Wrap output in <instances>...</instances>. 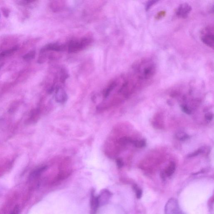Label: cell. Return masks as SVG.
<instances>
[{
  "label": "cell",
  "instance_id": "9",
  "mask_svg": "<svg viewBox=\"0 0 214 214\" xmlns=\"http://www.w3.org/2000/svg\"><path fill=\"white\" fill-rule=\"evenodd\" d=\"M47 168V166H44V167H40V168L35 170L30 174V180H34V179L39 177L41 175L42 173H43L45 171H46Z\"/></svg>",
  "mask_w": 214,
  "mask_h": 214
},
{
  "label": "cell",
  "instance_id": "4",
  "mask_svg": "<svg viewBox=\"0 0 214 214\" xmlns=\"http://www.w3.org/2000/svg\"><path fill=\"white\" fill-rule=\"evenodd\" d=\"M90 43V39L87 38L82 39L80 42L73 41L69 45L68 52L69 53L77 52L88 46Z\"/></svg>",
  "mask_w": 214,
  "mask_h": 214
},
{
  "label": "cell",
  "instance_id": "20",
  "mask_svg": "<svg viewBox=\"0 0 214 214\" xmlns=\"http://www.w3.org/2000/svg\"><path fill=\"white\" fill-rule=\"evenodd\" d=\"M203 152V149H200L197 150L195 151V152H193V153H190V154L188 155L187 157H196L200 154V153H202Z\"/></svg>",
  "mask_w": 214,
  "mask_h": 214
},
{
  "label": "cell",
  "instance_id": "11",
  "mask_svg": "<svg viewBox=\"0 0 214 214\" xmlns=\"http://www.w3.org/2000/svg\"><path fill=\"white\" fill-rule=\"evenodd\" d=\"M18 47L17 46H15L11 49L6 50L3 51L2 53H0V60L5 57L9 56L13 54L14 52H16L18 50Z\"/></svg>",
  "mask_w": 214,
  "mask_h": 214
},
{
  "label": "cell",
  "instance_id": "22",
  "mask_svg": "<svg viewBox=\"0 0 214 214\" xmlns=\"http://www.w3.org/2000/svg\"><path fill=\"white\" fill-rule=\"evenodd\" d=\"M181 109L182 111L185 113L187 114L188 115H190L192 113L191 110H190L187 106L185 105H183L181 106Z\"/></svg>",
  "mask_w": 214,
  "mask_h": 214
},
{
  "label": "cell",
  "instance_id": "15",
  "mask_svg": "<svg viewBox=\"0 0 214 214\" xmlns=\"http://www.w3.org/2000/svg\"><path fill=\"white\" fill-rule=\"evenodd\" d=\"M35 54V51L34 50L31 51L23 56V58L24 60L29 61V60H32L34 58Z\"/></svg>",
  "mask_w": 214,
  "mask_h": 214
},
{
  "label": "cell",
  "instance_id": "8",
  "mask_svg": "<svg viewBox=\"0 0 214 214\" xmlns=\"http://www.w3.org/2000/svg\"><path fill=\"white\" fill-rule=\"evenodd\" d=\"M65 46L62 45H59L57 44H49L44 46L41 50L40 53H44L47 51L52 50L60 52L64 50Z\"/></svg>",
  "mask_w": 214,
  "mask_h": 214
},
{
  "label": "cell",
  "instance_id": "14",
  "mask_svg": "<svg viewBox=\"0 0 214 214\" xmlns=\"http://www.w3.org/2000/svg\"><path fill=\"white\" fill-rule=\"evenodd\" d=\"M91 207L93 211H96L99 206L98 201H97V196H95L93 195L92 197Z\"/></svg>",
  "mask_w": 214,
  "mask_h": 214
},
{
  "label": "cell",
  "instance_id": "18",
  "mask_svg": "<svg viewBox=\"0 0 214 214\" xmlns=\"http://www.w3.org/2000/svg\"><path fill=\"white\" fill-rule=\"evenodd\" d=\"M16 3L17 4L22 6H26L28 5L30 3L34 2L33 1H30V0H22V1H16Z\"/></svg>",
  "mask_w": 214,
  "mask_h": 214
},
{
  "label": "cell",
  "instance_id": "16",
  "mask_svg": "<svg viewBox=\"0 0 214 214\" xmlns=\"http://www.w3.org/2000/svg\"><path fill=\"white\" fill-rule=\"evenodd\" d=\"M133 144L135 147L138 148H141L146 146V141L144 139L140 141H133Z\"/></svg>",
  "mask_w": 214,
  "mask_h": 214
},
{
  "label": "cell",
  "instance_id": "5",
  "mask_svg": "<svg viewBox=\"0 0 214 214\" xmlns=\"http://www.w3.org/2000/svg\"><path fill=\"white\" fill-rule=\"evenodd\" d=\"M191 6L187 3H183L180 4L176 11L177 17L181 18H185L192 11Z\"/></svg>",
  "mask_w": 214,
  "mask_h": 214
},
{
  "label": "cell",
  "instance_id": "3",
  "mask_svg": "<svg viewBox=\"0 0 214 214\" xmlns=\"http://www.w3.org/2000/svg\"><path fill=\"white\" fill-rule=\"evenodd\" d=\"M165 214H184L180 209L178 202L174 198H171L166 203Z\"/></svg>",
  "mask_w": 214,
  "mask_h": 214
},
{
  "label": "cell",
  "instance_id": "13",
  "mask_svg": "<svg viewBox=\"0 0 214 214\" xmlns=\"http://www.w3.org/2000/svg\"><path fill=\"white\" fill-rule=\"evenodd\" d=\"M116 85H117V84L116 82H114L112 83L105 91L104 93V97L105 98L108 97L110 95V93L114 89Z\"/></svg>",
  "mask_w": 214,
  "mask_h": 214
},
{
  "label": "cell",
  "instance_id": "27",
  "mask_svg": "<svg viewBox=\"0 0 214 214\" xmlns=\"http://www.w3.org/2000/svg\"><path fill=\"white\" fill-rule=\"evenodd\" d=\"M19 208L18 207H16V208H14L13 211L11 212V214H18L19 213Z\"/></svg>",
  "mask_w": 214,
  "mask_h": 214
},
{
  "label": "cell",
  "instance_id": "1",
  "mask_svg": "<svg viewBox=\"0 0 214 214\" xmlns=\"http://www.w3.org/2000/svg\"><path fill=\"white\" fill-rule=\"evenodd\" d=\"M136 77L139 80H149L154 76L157 67L154 61L149 59H144L137 62L134 66Z\"/></svg>",
  "mask_w": 214,
  "mask_h": 214
},
{
  "label": "cell",
  "instance_id": "25",
  "mask_svg": "<svg viewBox=\"0 0 214 214\" xmlns=\"http://www.w3.org/2000/svg\"><path fill=\"white\" fill-rule=\"evenodd\" d=\"M165 14H166V13H165V11H160V12H159V13L157 14V16L156 17V18L157 19H160V18H162V17H164Z\"/></svg>",
  "mask_w": 214,
  "mask_h": 214
},
{
  "label": "cell",
  "instance_id": "2",
  "mask_svg": "<svg viewBox=\"0 0 214 214\" xmlns=\"http://www.w3.org/2000/svg\"><path fill=\"white\" fill-rule=\"evenodd\" d=\"M214 27L208 26L201 31L200 39L202 42L208 47L213 49L214 45Z\"/></svg>",
  "mask_w": 214,
  "mask_h": 214
},
{
  "label": "cell",
  "instance_id": "21",
  "mask_svg": "<svg viewBox=\"0 0 214 214\" xmlns=\"http://www.w3.org/2000/svg\"><path fill=\"white\" fill-rule=\"evenodd\" d=\"M158 1H150L146 3V6H145L146 11L149 10V9L153 6V5L155 4Z\"/></svg>",
  "mask_w": 214,
  "mask_h": 214
},
{
  "label": "cell",
  "instance_id": "24",
  "mask_svg": "<svg viewBox=\"0 0 214 214\" xmlns=\"http://www.w3.org/2000/svg\"><path fill=\"white\" fill-rule=\"evenodd\" d=\"M116 164L118 168H121L124 166V163L123 160L121 158H118L116 160Z\"/></svg>",
  "mask_w": 214,
  "mask_h": 214
},
{
  "label": "cell",
  "instance_id": "19",
  "mask_svg": "<svg viewBox=\"0 0 214 214\" xmlns=\"http://www.w3.org/2000/svg\"><path fill=\"white\" fill-rule=\"evenodd\" d=\"M133 189L136 192V196H137V198H141V197L142 195V191L141 189H139L138 186L136 185L133 186Z\"/></svg>",
  "mask_w": 214,
  "mask_h": 214
},
{
  "label": "cell",
  "instance_id": "29",
  "mask_svg": "<svg viewBox=\"0 0 214 214\" xmlns=\"http://www.w3.org/2000/svg\"><path fill=\"white\" fill-rule=\"evenodd\" d=\"M0 18H1V14H0Z\"/></svg>",
  "mask_w": 214,
  "mask_h": 214
},
{
  "label": "cell",
  "instance_id": "17",
  "mask_svg": "<svg viewBox=\"0 0 214 214\" xmlns=\"http://www.w3.org/2000/svg\"><path fill=\"white\" fill-rule=\"evenodd\" d=\"M133 140H132L131 138L125 137L120 138L119 140V144L121 145H125V144H129V143L133 144Z\"/></svg>",
  "mask_w": 214,
  "mask_h": 214
},
{
  "label": "cell",
  "instance_id": "10",
  "mask_svg": "<svg viewBox=\"0 0 214 214\" xmlns=\"http://www.w3.org/2000/svg\"><path fill=\"white\" fill-rule=\"evenodd\" d=\"M176 164L174 162H171L165 171V175L167 176H170L175 172Z\"/></svg>",
  "mask_w": 214,
  "mask_h": 214
},
{
  "label": "cell",
  "instance_id": "6",
  "mask_svg": "<svg viewBox=\"0 0 214 214\" xmlns=\"http://www.w3.org/2000/svg\"><path fill=\"white\" fill-rule=\"evenodd\" d=\"M111 196V192L107 189L101 191L100 195L97 196L99 206L105 205L109 202Z\"/></svg>",
  "mask_w": 214,
  "mask_h": 214
},
{
  "label": "cell",
  "instance_id": "23",
  "mask_svg": "<svg viewBox=\"0 0 214 214\" xmlns=\"http://www.w3.org/2000/svg\"><path fill=\"white\" fill-rule=\"evenodd\" d=\"M2 12H3V16L5 17H6V18L9 17V14H10V11H9V9L5 8H2Z\"/></svg>",
  "mask_w": 214,
  "mask_h": 214
},
{
  "label": "cell",
  "instance_id": "7",
  "mask_svg": "<svg viewBox=\"0 0 214 214\" xmlns=\"http://www.w3.org/2000/svg\"><path fill=\"white\" fill-rule=\"evenodd\" d=\"M55 98L58 103H63L67 101L68 97L65 91L58 87L56 89Z\"/></svg>",
  "mask_w": 214,
  "mask_h": 214
},
{
  "label": "cell",
  "instance_id": "26",
  "mask_svg": "<svg viewBox=\"0 0 214 214\" xmlns=\"http://www.w3.org/2000/svg\"><path fill=\"white\" fill-rule=\"evenodd\" d=\"M205 117L207 120L211 121L213 118V115L212 113H207L205 115Z\"/></svg>",
  "mask_w": 214,
  "mask_h": 214
},
{
  "label": "cell",
  "instance_id": "28",
  "mask_svg": "<svg viewBox=\"0 0 214 214\" xmlns=\"http://www.w3.org/2000/svg\"><path fill=\"white\" fill-rule=\"evenodd\" d=\"M3 65H4V63H3L0 64V70H1V69H2V67H3Z\"/></svg>",
  "mask_w": 214,
  "mask_h": 214
},
{
  "label": "cell",
  "instance_id": "12",
  "mask_svg": "<svg viewBox=\"0 0 214 214\" xmlns=\"http://www.w3.org/2000/svg\"><path fill=\"white\" fill-rule=\"evenodd\" d=\"M176 137L178 139L181 141H184L189 138V136L185 133L184 132H179L176 134Z\"/></svg>",
  "mask_w": 214,
  "mask_h": 214
}]
</instances>
